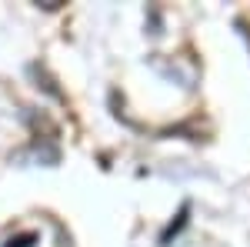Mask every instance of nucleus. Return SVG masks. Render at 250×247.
Here are the masks:
<instances>
[{
	"instance_id": "f257e3e1",
	"label": "nucleus",
	"mask_w": 250,
	"mask_h": 247,
	"mask_svg": "<svg viewBox=\"0 0 250 247\" xmlns=\"http://www.w3.org/2000/svg\"><path fill=\"white\" fill-rule=\"evenodd\" d=\"M34 241H37L34 234H23V237H17V241H10L7 247H34Z\"/></svg>"
}]
</instances>
